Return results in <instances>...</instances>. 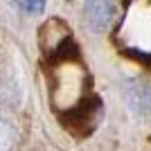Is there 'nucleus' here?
<instances>
[{"label":"nucleus","mask_w":151,"mask_h":151,"mask_svg":"<svg viewBox=\"0 0 151 151\" xmlns=\"http://www.w3.org/2000/svg\"><path fill=\"white\" fill-rule=\"evenodd\" d=\"M117 16V5L115 0H83L81 18L93 34H101L113 25Z\"/></svg>","instance_id":"1"},{"label":"nucleus","mask_w":151,"mask_h":151,"mask_svg":"<svg viewBox=\"0 0 151 151\" xmlns=\"http://www.w3.org/2000/svg\"><path fill=\"white\" fill-rule=\"evenodd\" d=\"M126 101L129 106L140 115H147L151 111V86L147 81H140V79H133V81L126 83L124 88Z\"/></svg>","instance_id":"2"},{"label":"nucleus","mask_w":151,"mask_h":151,"mask_svg":"<svg viewBox=\"0 0 151 151\" xmlns=\"http://www.w3.org/2000/svg\"><path fill=\"white\" fill-rule=\"evenodd\" d=\"M14 2L25 14H41L45 9V0H14Z\"/></svg>","instance_id":"3"}]
</instances>
